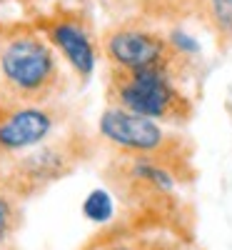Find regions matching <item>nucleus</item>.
Here are the masks:
<instances>
[{"instance_id": "f03ea898", "label": "nucleus", "mask_w": 232, "mask_h": 250, "mask_svg": "<svg viewBox=\"0 0 232 250\" xmlns=\"http://www.w3.org/2000/svg\"><path fill=\"white\" fill-rule=\"evenodd\" d=\"M102 150L97 130L75 115L35 148L0 165V188L20 203H30L43 198L53 185L75 175L82 165L100 158Z\"/></svg>"}, {"instance_id": "7ed1b4c3", "label": "nucleus", "mask_w": 232, "mask_h": 250, "mask_svg": "<svg viewBox=\"0 0 232 250\" xmlns=\"http://www.w3.org/2000/svg\"><path fill=\"white\" fill-rule=\"evenodd\" d=\"M95 130L102 140L105 153L142 155L160 160L182 178V183H193L197 175L195 168V143L180 128L165 125L153 118H142L115 105H105L97 118Z\"/></svg>"}, {"instance_id": "1a4fd4ad", "label": "nucleus", "mask_w": 232, "mask_h": 250, "mask_svg": "<svg viewBox=\"0 0 232 250\" xmlns=\"http://www.w3.org/2000/svg\"><path fill=\"white\" fill-rule=\"evenodd\" d=\"M113 18H142L157 25H182L195 18L197 0H100Z\"/></svg>"}, {"instance_id": "39448f33", "label": "nucleus", "mask_w": 232, "mask_h": 250, "mask_svg": "<svg viewBox=\"0 0 232 250\" xmlns=\"http://www.w3.org/2000/svg\"><path fill=\"white\" fill-rule=\"evenodd\" d=\"M105 105L153 118L173 128H185L195 118V100L182 83L162 70H120L105 65Z\"/></svg>"}, {"instance_id": "9d476101", "label": "nucleus", "mask_w": 232, "mask_h": 250, "mask_svg": "<svg viewBox=\"0 0 232 250\" xmlns=\"http://www.w3.org/2000/svg\"><path fill=\"white\" fill-rule=\"evenodd\" d=\"M195 20L213 35L220 50L232 48V0H197Z\"/></svg>"}, {"instance_id": "423d86ee", "label": "nucleus", "mask_w": 232, "mask_h": 250, "mask_svg": "<svg viewBox=\"0 0 232 250\" xmlns=\"http://www.w3.org/2000/svg\"><path fill=\"white\" fill-rule=\"evenodd\" d=\"M38 30L48 38V43L65 60L73 78L82 85L95 75L100 53V30L95 25L93 10L85 0H58L45 10H33L28 15Z\"/></svg>"}, {"instance_id": "ddd939ff", "label": "nucleus", "mask_w": 232, "mask_h": 250, "mask_svg": "<svg viewBox=\"0 0 232 250\" xmlns=\"http://www.w3.org/2000/svg\"><path fill=\"white\" fill-rule=\"evenodd\" d=\"M8 3H13V5H20L23 10L33 13V10H35V3H38V0H0V5H8Z\"/></svg>"}, {"instance_id": "0eeeda50", "label": "nucleus", "mask_w": 232, "mask_h": 250, "mask_svg": "<svg viewBox=\"0 0 232 250\" xmlns=\"http://www.w3.org/2000/svg\"><path fill=\"white\" fill-rule=\"evenodd\" d=\"M75 115V108L65 100L20 103L0 98V165L35 148Z\"/></svg>"}, {"instance_id": "f257e3e1", "label": "nucleus", "mask_w": 232, "mask_h": 250, "mask_svg": "<svg viewBox=\"0 0 232 250\" xmlns=\"http://www.w3.org/2000/svg\"><path fill=\"white\" fill-rule=\"evenodd\" d=\"M70 68L30 18L0 20V98L58 103L70 90Z\"/></svg>"}, {"instance_id": "9b49d317", "label": "nucleus", "mask_w": 232, "mask_h": 250, "mask_svg": "<svg viewBox=\"0 0 232 250\" xmlns=\"http://www.w3.org/2000/svg\"><path fill=\"white\" fill-rule=\"evenodd\" d=\"M25 203L0 188V250H20V235L25 228Z\"/></svg>"}, {"instance_id": "20e7f679", "label": "nucleus", "mask_w": 232, "mask_h": 250, "mask_svg": "<svg viewBox=\"0 0 232 250\" xmlns=\"http://www.w3.org/2000/svg\"><path fill=\"white\" fill-rule=\"evenodd\" d=\"M100 53L108 68L120 70H162L180 83L193 73L195 60L185 58L165 25L142 18H113L100 30Z\"/></svg>"}, {"instance_id": "f8f14e48", "label": "nucleus", "mask_w": 232, "mask_h": 250, "mask_svg": "<svg viewBox=\"0 0 232 250\" xmlns=\"http://www.w3.org/2000/svg\"><path fill=\"white\" fill-rule=\"evenodd\" d=\"M82 210H85V215L93 220V223H110L115 215H117V200L110 190H93L85 200V205H82Z\"/></svg>"}, {"instance_id": "6e6552de", "label": "nucleus", "mask_w": 232, "mask_h": 250, "mask_svg": "<svg viewBox=\"0 0 232 250\" xmlns=\"http://www.w3.org/2000/svg\"><path fill=\"white\" fill-rule=\"evenodd\" d=\"M77 250H200L195 238L162 223H125L113 218L100 225Z\"/></svg>"}]
</instances>
